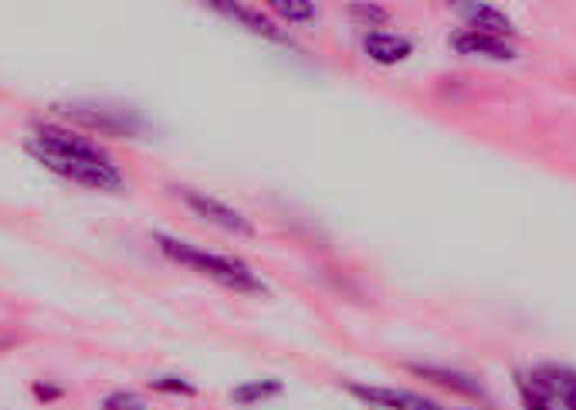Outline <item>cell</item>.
<instances>
[{"label":"cell","instance_id":"obj_1","mask_svg":"<svg viewBox=\"0 0 576 410\" xmlns=\"http://www.w3.org/2000/svg\"><path fill=\"white\" fill-rule=\"evenodd\" d=\"M156 248L166 262L180 264L187 268L193 275H204V279L217 281L221 289L227 292H237V295H261L268 292V285L258 275L252 272V264H244L241 258H227V254H217V251H204L197 245H187L180 237L166 235V231H156L153 235Z\"/></svg>","mask_w":576,"mask_h":410},{"label":"cell","instance_id":"obj_2","mask_svg":"<svg viewBox=\"0 0 576 410\" xmlns=\"http://www.w3.org/2000/svg\"><path fill=\"white\" fill-rule=\"evenodd\" d=\"M28 153L34 160H85V163H112V153L99 147L95 139L68 129L61 122H34V136L28 139Z\"/></svg>","mask_w":576,"mask_h":410},{"label":"cell","instance_id":"obj_3","mask_svg":"<svg viewBox=\"0 0 576 410\" xmlns=\"http://www.w3.org/2000/svg\"><path fill=\"white\" fill-rule=\"evenodd\" d=\"M58 116L72 119L78 126L105 136H143L146 132V119L133 112V109H119V105H51Z\"/></svg>","mask_w":576,"mask_h":410},{"label":"cell","instance_id":"obj_4","mask_svg":"<svg viewBox=\"0 0 576 410\" xmlns=\"http://www.w3.org/2000/svg\"><path fill=\"white\" fill-rule=\"evenodd\" d=\"M177 197L183 201V207L191 210L193 218L208 220V224H214V227H221L224 235H235V237H254L258 235L254 220L248 218L244 210L224 204L221 197H214V193L193 191V187H177Z\"/></svg>","mask_w":576,"mask_h":410},{"label":"cell","instance_id":"obj_5","mask_svg":"<svg viewBox=\"0 0 576 410\" xmlns=\"http://www.w3.org/2000/svg\"><path fill=\"white\" fill-rule=\"evenodd\" d=\"M526 380L546 397V400H553L556 407L576 410V367L543 363V367H532L529 373H526Z\"/></svg>","mask_w":576,"mask_h":410},{"label":"cell","instance_id":"obj_6","mask_svg":"<svg viewBox=\"0 0 576 410\" xmlns=\"http://www.w3.org/2000/svg\"><path fill=\"white\" fill-rule=\"evenodd\" d=\"M448 44L458 51V55H468V58H488V61H516L518 48L509 38H495V34H478V31H451L448 34Z\"/></svg>","mask_w":576,"mask_h":410},{"label":"cell","instance_id":"obj_7","mask_svg":"<svg viewBox=\"0 0 576 410\" xmlns=\"http://www.w3.org/2000/svg\"><path fill=\"white\" fill-rule=\"evenodd\" d=\"M210 11H221L224 17L237 21L241 28H248L252 34L265 38L271 44H281V48H296V41L288 38V31L281 28L275 17H268L265 11H258L252 4H210Z\"/></svg>","mask_w":576,"mask_h":410},{"label":"cell","instance_id":"obj_8","mask_svg":"<svg viewBox=\"0 0 576 410\" xmlns=\"http://www.w3.org/2000/svg\"><path fill=\"white\" fill-rule=\"evenodd\" d=\"M346 390L359 397L363 404L380 410H444L428 397L411 394V390H397V387H369V383H346Z\"/></svg>","mask_w":576,"mask_h":410},{"label":"cell","instance_id":"obj_9","mask_svg":"<svg viewBox=\"0 0 576 410\" xmlns=\"http://www.w3.org/2000/svg\"><path fill=\"white\" fill-rule=\"evenodd\" d=\"M411 373H417L421 380L434 383L441 390H451L458 397H478V400H492L488 387L474 373H465V370H451V367H434V363H411Z\"/></svg>","mask_w":576,"mask_h":410},{"label":"cell","instance_id":"obj_10","mask_svg":"<svg viewBox=\"0 0 576 410\" xmlns=\"http://www.w3.org/2000/svg\"><path fill=\"white\" fill-rule=\"evenodd\" d=\"M451 11L465 21V28L478 31V34H495V38H512L516 34V24L509 21V14H502L492 4H455Z\"/></svg>","mask_w":576,"mask_h":410},{"label":"cell","instance_id":"obj_11","mask_svg":"<svg viewBox=\"0 0 576 410\" xmlns=\"http://www.w3.org/2000/svg\"><path fill=\"white\" fill-rule=\"evenodd\" d=\"M363 51H367L369 61L390 68V65H400V61H407L414 55V41L403 38V34H390V31H367Z\"/></svg>","mask_w":576,"mask_h":410},{"label":"cell","instance_id":"obj_12","mask_svg":"<svg viewBox=\"0 0 576 410\" xmlns=\"http://www.w3.org/2000/svg\"><path fill=\"white\" fill-rule=\"evenodd\" d=\"M285 394V383L275 380V377H261V380H244L231 387V400L237 407H258V404H268V400H279Z\"/></svg>","mask_w":576,"mask_h":410},{"label":"cell","instance_id":"obj_13","mask_svg":"<svg viewBox=\"0 0 576 410\" xmlns=\"http://www.w3.org/2000/svg\"><path fill=\"white\" fill-rule=\"evenodd\" d=\"M268 11L279 17V24H296V28H309L319 21V7L309 0H271Z\"/></svg>","mask_w":576,"mask_h":410},{"label":"cell","instance_id":"obj_14","mask_svg":"<svg viewBox=\"0 0 576 410\" xmlns=\"http://www.w3.org/2000/svg\"><path fill=\"white\" fill-rule=\"evenodd\" d=\"M346 14H350V21L363 24V28H373V31L390 21V11H386L384 4H369V0H356V4H350Z\"/></svg>","mask_w":576,"mask_h":410},{"label":"cell","instance_id":"obj_15","mask_svg":"<svg viewBox=\"0 0 576 410\" xmlns=\"http://www.w3.org/2000/svg\"><path fill=\"white\" fill-rule=\"evenodd\" d=\"M99 410H149V400L136 390H112L99 400Z\"/></svg>","mask_w":576,"mask_h":410},{"label":"cell","instance_id":"obj_16","mask_svg":"<svg viewBox=\"0 0 576 410\" xmlns=\"http://www.w3.org/2000/svg\"><path fill=\"white\" fill-rule=\"evenodd\" d=\"M516 387H518V400H522V410H560L553 400H546V397L539 394L536 387H532L529 380H526V373L518 370L516 373Z\"/></svg>","mask_w":576,"mask_h":410},{"label":"cell","instance_id":"obj_17","mask_svg":"<svg viewBox=\"0 0 576 410\" xmlns=\"http://www.w3.org/2000/svg\"><path fill=\"white\" fill-rule=\"evenodd\" d=\"M149 390L153 394H170V397H197V383L183 380V377H156V380H149Z\"/></svg>","mask_w":576,"mask_h":410},{"label":"cell","instance_id":"obj_18","mask_svg":"<svg viewBox=\"0 0 576 410\" xmlns=\"http://www.w3.org/2000/svg\"><path fill=\"white\" fill-rule=\"evenodd\" d=\"M31 394H34V400H41V404H55V400L65 397V387L51 380H34L31 383Z\"/></svg>","mask_w":576,"mask_h":410},{"label":"cell","instance_id":"obj_19","mask_svg":"<svg viewBox=\"0 0 576 410\" xmlns=\"http://www.w3.org/2000/svg\"><path fill=\"white\" fill-rule=\"evenodd\" d=\"M461 410H474V407H461Z\"/></svg>","mask_w":576,"mask_h":410}]
</instances>
